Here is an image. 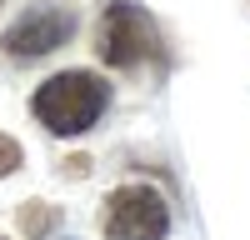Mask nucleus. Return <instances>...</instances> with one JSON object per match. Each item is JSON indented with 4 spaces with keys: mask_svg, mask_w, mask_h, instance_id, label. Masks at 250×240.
I'll return each mask as SVG.
<instances>
[{
    "mask_svg": "<svg viewBox=\"0 0 250 240\" xmlns=\"http://www.w3.org/2000/svg\"><path fill=\"white\" fill-rule=\"evenodd\" d=\"M105 100H110V90H105V80H100V75H90V70H65V75H55V80H45V85L35 90L30 110H35V120H40L45 130H55V135H80V130H90L95 120H100Z\"/></svg>",
    "mask_w": 250,
    "mask_h": 240,
    "instance_id": "obj_1",
    "label": "nucleus"
},
{
    "mask_svg": "<svg viewBox=\"0 0 250 240\" xmlns=\"http://www.w3.org/2000/svg\"><path fill=\"white\" fill-rule=\"evenodd\" d=\"M160 35H155V20L145 15L140 5H130V0H115V5L105 10V20H100V60L115 70H130L140 65L145 55H155Z\"/></svg>",
    "mask_w": 250,
    "mask_h": 240,
    "instance_id": "obj_2",
    "label": "nucleus"
},
{
    "mask_svg": "<svg viewBox=\"0 0 250 240\" xmlns=\"http://www.w3.org/2000/svg\"><path fill=\"white\" fill-rule=\"evenodd\" d=\"M170 210L150 185H120L105 200V240H165Z\"/></svg>",
    "mask_w": 250,
    "mask_h": 240,
    "instance_id": "obj_3",
    "label": "nucleus"
},
{
    "mask_svg": "<svg viewBox=\"0 0 250 240\" xmlns=\"http://www.w3.org/2000/svg\"><path fill=\"white\" fill-rule=\"evenodd\" d=\"M70 35H75V15H70V10L40 5V10H25V15H20L15 25L5 30V50L20 55V60H35V55L60 50Z\"/></svg>",
    "mask_w": 250,
    "mask_h": 240,
    "instance_id": "obj_4",
    "label": "nucleus"
},
{
    "mask_svg": "<svg viewBox=\"0 0 250 240\" xmlns=\"http://www.w3.org/2000/svg\"><path fill=\"white\" fill-rule=\"evenodd\" d=\"M20 225H25V235H45V230L60 225V210H50V205H40V200H30V205L20 210Z\"/></svg>",
    "mask_w": 250,
    "mask_h": 240,
    "instance_id": "obj_5",
    "label": "nucleus"
},
{
    "mask_svg": "<svg viewBox=\"0 0 250 240\" xmlns=\"http://www.w3.org/2000/svg\"><path fill=\"white\" fill-rule=\"evenodd\" d=\"M10 170H20V145L10 135H0V175H10Z\"/></svg>",
    "mask_w": 250,
    "mask_h": 240,
    "instance_id": "obj_6",
    "label": "nucleus"
}]
</instances>
